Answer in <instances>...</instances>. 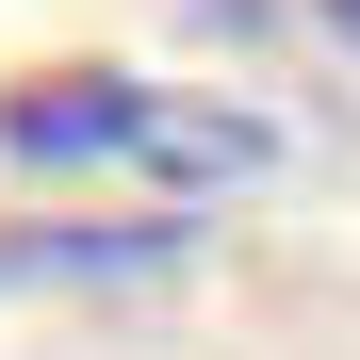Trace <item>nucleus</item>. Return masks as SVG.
I'll return each mask as SVG.
<instances>
[{
    "mask_svg": "<svg viewBox=\"0 0 360 360\" xmlns=\"http://www.w3.org/2000/svg\"><path fill=\"white\" fill-rule=\"evenodd\" d=\"M311 17H328V33H344V49H360V0H311Z\"/></svg>",
    "mask_w": 360,
    "mask_h": 360,
    "instance_id": "2",
    "label": "nucleus"
},
{
    "mask_svg": "<svg viewBox=\"0 0 360 360\" xmlns=\"http://www.w3.org/2000/svg\"><path fill=\"white\" fill-rule=\"evenodd\" d=\"M0 148L33 180H148V197H229V180H262L278 131L246 98H164L131 66H49L0 98Z\"/></svg>",
    "mask_w": 360,
    "mask_h": 360,
    "instance_id": "1",
    "label": "nucleus"
}]
</instances>
